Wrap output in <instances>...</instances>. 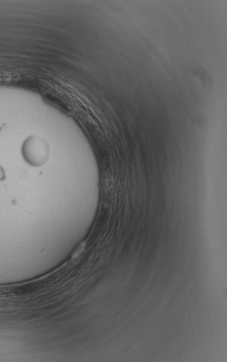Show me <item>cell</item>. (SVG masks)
I'll return each mask as SVG.
<instances>
[{"instance_id": "obj_1", "label": "cell", "mask_w": 227, "mask_h": 362, "mask_svg": "<svg viewBox=\"0 0 227 362\" xmlns=\"http://www.w3.org/2000/svg\"><path fill=\"white\" fill-rule=\"evenodd\" d=\"M22 154L27 161L33 165H41L48 157V146L45 140L32 136L23 144Z\"/></svg>"}]
</instances>
